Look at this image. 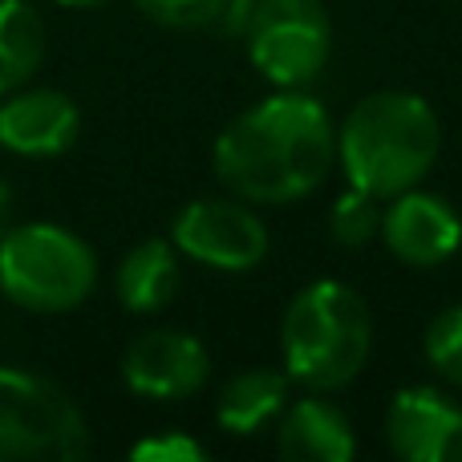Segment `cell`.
I'll use <instances>...</instances> for the list:
<instances>
[{
  "label": "cell",
  "mask_w": 462,
  "mask_h": 462,
  "mask_svg": "<svg viewBox=\"0 0 462 462\" xmlns=\"http://www.w3.org/2000/svg\"><path fill=\"white\" fill-rule=\"evenodd\" d=\"M183 288V255L179 247L159 236L138 239L114 268V292L118 304L134 317H154L162 312Z\"/></svg>",
  "instance_id": "cell-13"
},
{
  "label": "cell",
  "mask_w": 462,
  "mask_h": 462,
  "mask_svg": "<svg viewBox=\"0 0 462 462\" xmlns=\"http://www.w3.org/2000/svg\"><path fill=\"white\" fill-rule=\"evenodd\" d=\"M61 8H94V5H106V0H53Z\"/></svg>",
  "instance_id": "cell-21"
},
{
  "label": "cell",
  "mask_w": 462,
  "mask_h": 462,
  "mask_svg": "<svg viewBox=\"0 0 462 462\" xmlns=\"http://www.w3.org/2000/svg\"><path fill=\"white\" fill-rule=\"evenodd\" d=\"M374 353L369 300L345 280H312L280 317V365L292 385L333 393L357 382Z\"/></svg>",
  "instance_id": "cell-3"
},
{
  "label": "cell",
  "mask_w": 462,
  "mask_h": 462,
  "mask_svg": "<svg viewBox=\"0 0 462 462\" xmlns=\"http://www.w3.org/2000/svg\"><path fill=\"white\" fill-rule=\"evenodd\" d=\"M81 138V106L65 89L21 86L0 97V151L16 159H61Z\"/></svg>",
  "instance_id": "cell-11"
},
{
  "label": "cell",
  "mask_w": 462,
  "mask_h": 462,
  "mask_svg": "<svg viewBox=\"0 0 462 462\" xmlns=\"http://www.w3.org/2000/svg\"><path fill=\"white\" fill-rule=\"evenodd\" d=\"M97 252L53 219L8 224L0 231V296L13 309L61 317L94 296Z\"/></svg>",
  "instance_id": "cell-4"
},
{
  "label": "cell",
  "mask_w": 462,
  "mask_h": 462,
  "mask_svg": "<svg viewBox=\"0 0 462 462\" xmlns=\"http://www.w3.org/2000/svg\"><path fill=\"white\" fill-rule=\"evenodd\" d=\"M211 167L236 199L288 208L320 191L337 171V126L312 94L276 89L219 130Z\"/></svg>",
  "instance_id": "cell-1"
},
{
  "label": "cell",
  "mask_w": 462,
  "mask_h": 462,
  "mask_svg": "<svg viewBox=\"0 0 462 462\" xmlns=\"http://www.w3.org/2000/svg\"><path fill=\"white\" fill-rule=\"evenodd\" d=\"M239 32L247 61L276 89H309L333 57V16L325 0H252Z\"/></svg>",
  "instance_id": "cell-6"
},
{
  "label": "cell",
  "mask_w": 462,
  "mask_h": 462,
  "mask_svg": "<svg viewBox=\"0 0 462 462\" xmlns=\"http://www.w3.org/2000/svg\"><path fill=\"white\" fill-rule=\"evenodd\" d=\"M426 365L434 369V377L447 385L462 390V304H450L426 325L422 337Z\"/></svg>",
  "instance_id": "cell-17"
},
{
  "label": "cell",
  "mask_w": 462,
  "mask_h": 462,
  "mask_svg": "<svg viewBox=\"0 0 462 462\" xmlns=\"http://www.w3.org/2000/svg\"><path fill=\"white\" fill-rule=\"evenodd\" d=\"M442 151V122L422 94L377 89L349 106L337 126V167L345 183L377 203L418 187Z\"/></svg>",
  "instance_id": "cell-2"
},
{
  "label": "cell",
  "mask_w": 462,
  "mask_h": 462,
  "mask_svg": "<svg viewBox=\"0 0 462 462\" xmlns=\"http://www.w3.org/2000/svg\"><path fill=\"white\" fill-rule=\"evenodd\" d=\"M211 353L187 328H146L122 353V382L146 402H183L208 385Z\"/></svg>",
  "instance_id": "cell-8"
},
{
  "label": "cell",
  "mask_w": 462,
  "mask_h": 462,
  "mask_svg": "<svg viewBox=\"0 0 462 462\" xmlns=\"http://www.w3.org/2000/svg\"><path fill=\"white\" fill-rule=\"evenodd\" d=\"M292 377L284 369H244L227 377V385L216 398V422L231 439H255L260 430L276 426L284 406L292 398Z\"/></svg>",
  "instance_id": "cell-14"
},
{
  "label": "cell",
  "mask_w": 462,
  "mask_h": 462,
  "mask_svg": "<svg viewBox=\"0 0 462 462\" xmlns=\"http://www.w3.org/2000/svg\"><path fill=\"white\" fill-rule=\"evenodd\" d=\"M13 208H16V199H13V187L0 179V231H5L8 224H13Z\"/></svg>",
  "instance_id": "cell-20"
},
{
  "label": "cell",
  "mask_w": 462,
  "mask_h": 462,
  "mask_svg": "<svg viewBox=\"0 0 462 462\" xmlns=\"http://www.w3.org/2000/svg\"><path fill=\"white\" fill-rule=\"evenodd\" d=\"M171 244L179 255L199 268L224 272V276H244L255 272L272 252L268 224L260 219L255 203L236 199V195H203L179 208L171 219Z\"/></svg>",
  "instance_id": "cell-7"
},
{
  "label": "cell",
  "mask_w": 462,
  "mask_h": 462,
  "mask_svg": "<svg viewBox=\"0 0 462 462\" xmlns=\"http://www.w3.org/2000/svg\"><path fill=\"white\" fill-rule=\"evenodd\" d=\"M382 231V203L374 195L345 183V191L328 208V236L341 247H369Z\"/></svg>",
  "instance_id": "cell-16"
},
{
  "label": "cell",
  "mask_w": 462,
  "mask_h": 462,
  "mask_svg": "<svg viewBox=\"0 0 462 462\" xmlns=\"http://www.w3.org/2000/svg\"><path fill=\"white\" fill-rule=\"evenodd\" d=\"M276 455L284 462H353L357 434L337 402L309 390V398L288 402L276 418Z\"/></svg>",
  "instance_id": "cell-12"
},
{
  "label": "cell",
  "mask_w": 462,
  "mask_h": 462,
  "mask_svg": "<svg viewBox=\"0 0 462 462\" xmlns=\"http://www.w3.org/2000/svg\"><path fill=\"white\" fill-rule=\"evenodd\" d=\"M134 462H208V447L199 439L183 430H162V434H146L130 447Z\"/></svg>",
  "instance_id": "cell-19"
},
{
  "label": "cell",
  "mask_w": 462,
  "mask_h": 462,
  "mask_svg": "<svg viewBox=\"0 0 462 462\" xmlns=\"http://www.w3.org/2000/svg\"><path fill=\"white\" fill-rule=\"evenodd\" d=\"M385 447L406 462H462V402L439 385H406L385 406Z\"/></svg>",
  "instance_id": "cell-9"
},
{
  "label": "cell",
  "mask_w": 462,
  "mask_h": 462,
  "mask_svg": "<svg viewBox=\"0 0 462 462\" xmlns=\"http://www.w3.org/2000/svg\"><path fill=\"white\" fill-rule=\"evenodd\" d=\"M377 239L406 268H442L462 247V216L442 195L410 187V191L385 199Z\"/></svg>",
  "instance_id": "cell-10"
},
{
  "label": "cell",
  "mask_w": 462,
  "mask_h": 462,
  "mask_svg": "<svg viewBox=\"0 0 462 462\" xmlns=\"http://www.w3.org/2000/svg\"><path fill=\"white\" fill-rule=\"evenodd\" d=\"M45 41V16L32 0H0V97L37 78Z\"/></svg>",
  "instance_id": "cell-15"
},
{
  "label": "cell",
  "mask_w": 462,
  "mask_h": 462,
  "mask_svg": "<svg viewBox=\"0 0 462 462\" xmlns=\"http://www.w3.org/2000/svg\"><path fill=\"white\" fill-rule=\"evenodd\" d=\"M89 422L57 382L0 365V462H81Z\"/></svg>",
  "instance_id": "cell-5"
},
{
  "label": "cell",
  "mask_w": 462,
  "mask_h": 462,
  "mask_svg": "<svg viewBox=\"0 0 462 462\" xmlns=\"http://www.w3.org/2000/svg\"><path fill=\"white\" fill-rule=\"evenodd\" d=\"M146 21L162 24V29H208L219 24L227 13V0H130Z\"/></svg>",
  "instance_id": "cell-18"
}]
</instances>
